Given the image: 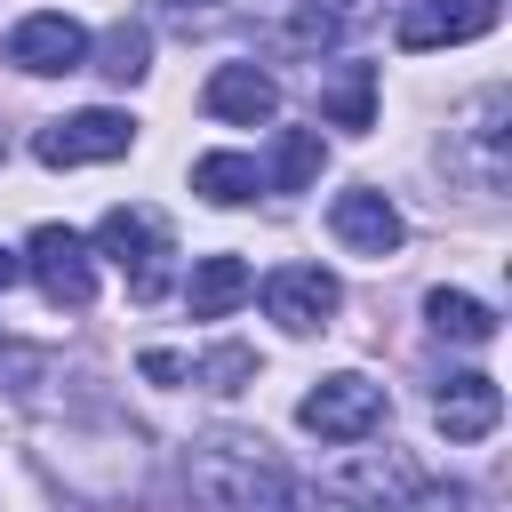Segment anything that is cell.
<instances>
[{
  "label": "cell",
  "instance_id": "cell-1",
  "mask_svg": "<svg viewBox=\"0 0 512 512\" xmlns=\"http://www.w3.org/2000/svg\"><path fill=\"white\" fill-rule=\"evenodd\" d=\"M184 480H192V504L200 512H304L296 472L256 432H208V440H192Z\"/></svg>",
  "mask_w": 512,
  "mask_h": 512
},
{
  "label": "cell",
  "instance_id": "cell-2",
  "mask_svg": "<svg viewBox=\"0 0 512 512\" xmlns=\"http://www.w3.org/2000/svg\"><path fill=\"white\" fill-rule=\"evenodd\" d=\"M128 144H136V120H128V112H112V104L64 112V120H48V128L32 136V152H40L48 168H96V160H120Z\"/></svg>",
  "mask_w": 512,
  "mask_h": 512
},
{
  "label": "cell",
  "instance_id": "cell-3",
  "mask_svg": "<svg viewBox=\"0 0 512 512\" xmlns=\"http://www.w3.org/2000/svg\"><path fill=\"white\" fill-rule=\"evenodd\" d=\"M96 256H112L128 272V296H160L168 288V224L152 208H112L96 224Z\"/></svg>",
  "mask_w": 512,
  "mask_h": 512
},
{
  "label": "cell",
  "instance_id": "cell-4",
  "mask_svg": "<svg viewBox=\"0 0 512 512\" xmlns=\"http://www.w3.org/2000/svg\"><path fill=\"white\" fill-rule=\"evenodd\" d=\"M24 272H32L40 296L64 304V312H88V304H96V256H88V240H80L72 224H40V232L24 240Z\"/></svg>",
  "mask_w": 512,
  "mask_h": 512
},
{
  "label": "cell",
  "instance_id": "cell-5",
  "mask_svg": "<svg viewBox=\"0 0 512 512\" xmlns=\"http://www.w3.org/2000/svg\"><path fill=\"white\" fill-rule=\"evenodd\" d=\"M296 424L304 432H320V440H336V448H352V440H368L376 424H384V384H368V376H320L312 392H304V408H296Z\"/></svg>",
  "mask_w": 512,
  "mask_h": 512
},
{
  "label": "cell",
  "instance_id": "cell-6",
  "mask_svg": "<svg viewBox=\"0 0 512 512\" xmlns=\"http://www.w3.org/2000/svg\"><path fill=\"white\" fill-rule=\"evenodd\" d=\"M320 488L344 496V504H376V512H384V504H408L424 480H416V464H408L400 448H352L344 464L320 472Z\"/></svg>",
  "mask_w": 512,
  "mask_h": 512
},
{
  "label": "cell",
  "instance_id": "cell-7",
  "mask_svg": "<svg viewBox=\"0 0 512 512\" xmlns=\"http://www.w3.org/2000/svg\"><path fill=\"white\" fill-rule=\"evenodd\" d=\"M504 112H512V96L488 88V96L448 128V160L472 176V192H504Z\"/></svg>",
  "mask_w": 512,
  "mask_h": 512
},
{
  "label": "cell",
  "instance_id": "cell-8",
  "mask_svg": "<svg viewBox=\"0 0 512 512\" xmlns=\"http://www.w3.org/2000/svg\"><path fill=\"white\" fill-rule=\"evenodd\" d=\"M336 304H344V288H336V272H320V264H280V272L264 280V312H272L288 336L328 328V320H336Z\"/></svg>",
  "mask_w": 512,
  "mask_h": 512
},
{
  "label": "cell",
  "instance_id": "cell-9",
  "mask_svg": "<svg viewBox=\"0 0 512 512\" xmlns=\"http://www.w3.org/2000/svg\"><path fill=\"white\" fill-rule=\"evenodd\" d=\"M8 64L32 72V80H48V72H80V64H88V32H80L72 16L40 8V16H24V24L8 32Z\"/></svg>",
  "mask_w": 512,
  "mask_h": 512
},
{
  "label": "cell",
  "instance_id": "cell-10",
  "mask_svg": "<svg viewBox=\"0 0 512 512\" xmlns=\"http://www.w3.org/2000/svg\"><path fill=\"white\" fill-rule=\"evenodd\" d=\"M504 0H408L400 8V48L424 56V48H456V40H480L496 24Z\"/></svg>",
  "mask_w": 512,
  "mask_h": 512
},
{
  "label": "cell",
  "instance_id": "cell-11",
  "mask_svg": "<svg viewBox=\"0 0 512 512\" xmlns=\"http://www.w3.org/2000/svg\"><path fill=\"white\" fill-rule=\"evenodd\" d=\"M328 232H336L352 256H392V248L408 240L400 208H392L376 184H352V192H336V208H328Z\"/></svg>",
  "mask_w": 512,
  "mask_h": 512
},
{
  "label": "cell",
  "instance_id": "cell-12",
  "mask_svg": "<svg viewBox=\"0 0 512 512\" xmlns=\"http://www.w3.org/2000/svg\"><path fill=\"white\" fill-rule=\"evenodd\" d=\"M200 104H208L216 120L256 128V120H272V112H280V80H272L264 64H216V72H208V88H200Z\"/></svg>",
  "mask_w": 512,
  "mask_h": 512
},
{
  "label": "cell",
  "instance_id": "cell-13",
  "mask_svg": "<svg viewBox=\"0 0 512 512\" xmlns=\"http://www.w3.org/2000/svg\"><path fill=\"white\" fill-rule=\"evenodd\" d=\"M496 416H504V392H496V376H480V368L448 376V384H440V400H432V424H440L448 440H488V432H496Z\"/></svg>",
  "mask_w": 512,
  "mask_h": 512
},
{
  "label": "cell",
  "instance_id": "cell-14",
  "mask_svg": "<svg viewBox=\"0 0 512 512\" xmlns=\"http://www.w3.org/2000/svg\"><path fill=\"white\" fill-rule=\"evenodd\" d=\"M248 288H256V272H248L240 256H200L192 280H184V304H192V320H224Z\"/></svg>",
  "mask_w": 512,
  "mask_h": 512
},
{
  "label": "cell",
  "instance_id": "cell-15",
  "mask_svg": "<svg viewBox=\"0 0 512 512\" xmlns=\"http://www.w3.org/2000/svg\"><path fill=\"white\" fill-rule=\"evenodd\" d=\"M256 16H264V32H272V48H328L336 40V8H320V0H256Z\"/></svg>",
  "mask_w": 512,
  "mask_h": 512
},
{
  "label": "cell",
  "instance_id": "cell-16",
  "mask_svg": "<svg viewBox=\"0 0 512 512\" xmlns=\"http://www.w3.org/2000/svg\"><path fill=\"white\" fill-rule=\"evenodd\" d=\"M320 120L328 128H376V64H336V80L320 88Z\"/></svg>",
  "mask_w": 512,
  "mask_h": 512
},
{
  "label": "cell",
  "instance_id": "cell-17",
  "mask_svg": "<svg viewBox=\"0 0 512 512\" xmlns=\"http://www.w3.org/2000/svg\"><path fill=\"white\" fill-rule=\"evenodd\" d=\"M192 192L216 200V208H240V200L264 192V168H256L248 152H200V160H192Z\"/></svg>",
  "mask_w": 512,
  "mask_h": 512
},
{
  "label": "cell",
  "instance_id": "cell-18",
  "mask_svg": "<svg viewBox=\"0 0 512 512\" xmlns=\"http://www.w3.org/2000/svg\"><path fill=\"white\" fill-rule=\"evenodd\" d=\"M424 320H432L440 336H456V344H488V336H496V312H488L480 296H464V288H432V296H424Z\"/></svg>",
  "mask_w": 512,
  "mask_h": 512
},
{
  "label": "cell",
  "instance_id": "cell-19",
  "mask_svg": "<svg viewBox=\"0 0 512 512\" xmlns=\"http://www.w3.org/2000/svg\"><path fill=\"white\" fill-rule=\"evenodd\" d=\"M96 72L120 80V88H136V80L152 72V32H144V24H112L104 48H96Z\"/></svg>",
  "mask_w": 512,
  "mask_h": 512
},
{
  "label": "cell",
  "instance_id": "cell-20",
  "mask_svg": "<svg viewBox=\"0 0 512 512\" xmlns=\"http://www.w3.org/2000/svg\"><path fill=\"white\" fill-rule=\"evenodd\" d=\"M320 160H328L320 128H288V136H280V152H272V192H304V184L320 176Z\"/></svg>",
  "mask_w": 512,
  "mask_h": 512
},
{
  "label": "cell",
  "instance_id": "cell-21",
  "mask_svg": "<svg viewBox=\"0 0 512 512\" xmlns=\"http://www.w3.org/2000/svg\"><path fill=\"white\" fill-rule=\"evenodd\" d=\"M248 376H256V352H248V344H216V352L192 368V384H208V392H240Z\"/></svg>",
  "mask_w": 512,
  "mask_h": 512
},
{
  "label": "cell",
  "instance_id": "cell-22",
  "mask_svg": "<svg viewBox=\"0 0 512 512\" xmlns=\"http://www.w3.org/2000/svg\"><path fill=\"white\" fill-rule=\"evenodd\" d=\"M144 376H152V384H184L192 360H176V352H144Z\"/></svg>",
  "mask_w": 512,
  "mask_h": 512
},
{
  "label": "cell",
  "instance_id": "cell-23",
  "mask_svg": "<svg viewBox=\"0 0 512 512\" xmlns=\"http://www.w3.org/2000/svg\"><path fill=\"white\" fill-rule=\"evenodd\" d=\"M16 272H24V256H8V248H0V288H8Z\"/></svg>",
  "mask_w": 512,
  "mask_h": 512
},
{
  "label": "cell",
  "instance_id": "cell-24",
  "mask_svg": "<svg viewBox=\"0 0 512 512\" xmlns=\"http://www.w3.org/2000/svg\"><path fill=\"white\" fill-rule=\"evenodd\" d=\"M168 8H176V16H200V8H208V0H168Z\"/></svg>",
  "mask_w": 512,
  "mask_h": 512
}]
</instances>
